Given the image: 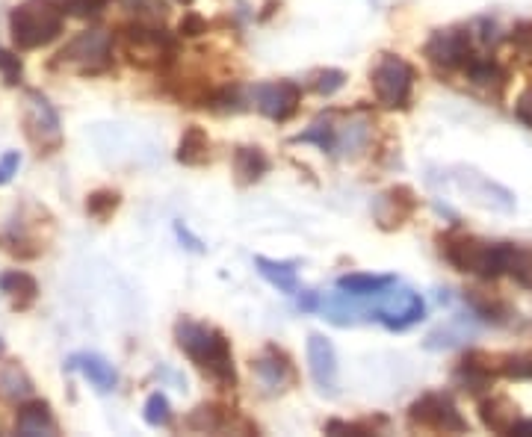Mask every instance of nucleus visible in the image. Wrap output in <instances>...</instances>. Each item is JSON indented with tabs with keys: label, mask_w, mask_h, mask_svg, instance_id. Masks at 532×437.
I'll return each mask as SVG.
<instances>
[{
	"label": "nucleus",
	"mask_w": 532,
	"mask_h": 437,
	"mask_svg": "<svg viewBox=\"0 0 532 437\" xmlns=\"http://www.w3.org/2000/svg\"><path fill=\"white\" fill-rule=\"evenodd\" d=\"M249 101L255 104V110L266 116L269 122H290L302 104V89L293 80H269V83H258L249 92Z\"/></svg>",
	"instance_id": "1a4fd4ad"
},
{
	"label": "nucleus",
	"mask_w": 532,
	"mask_h": 437,
	"mask_svg": "<svg viewBox=\"0 0 532 437\" xmlns=\"http://www.w3.org/2000/svg\"><path fill=\"white\" fill-rule=\"evenodd\" d=\"M122 54L133 68L157 71L175 60V39L151 21H136L122 33Z\"/></svg>",
	"instance_id": "20e7f679"
},
{
	"label": "nucleus",
	"mask_w": 532,
	"mask_h": 437,
	"mask_svg": "<svg viewBox=\"0 0 532 437\" xmlns=\"http://www.w3.org/2000/svg\"><path fill=\"white\" fill-rule=\"evenodd\" d=\"M175 343L201 373L207 375L213 384H219L222 390L237 384L231 343L219 328L204 325V322H193V319H181L175 325Z\"/></svg>",
	"instance_id": "f257e3e1"
},
{
	"label": "nucleus",
	"mask_w": 532,
	"mask_h": 437,
	"mask_svg": "<svg viewBox=\"0 0 532 437\" xmlns=\"http://www.w3.org/2000/svg\"><path fill=\"white\" fill-rule=\"evenodd\" d=\"M201 33H207V21H204L201 15L190 12V15L181 18V24H178V36H184V39H196Z\"/></svg>",
	"instance_id": "4c0bfd02"
},
{
	"label": "nucleus",
	"mask_w": 532,
	"mask_h": 437,
	"mask_svg": "<svg viewBox=\"0 0 532 437\" xmlns=\"http://www.w3.org/2000/svg\"><path fill=\"white\" fill-rule=\"evenodd\" d=\"M0 358H3V343H0Z\"/></svg>",
	"instance_id": "37998d69"
},
{
	"label": "nucleus",
	"mask_w": 532,
	"mask_h": 437,
	"mask_svg": "<svg viewBox=\"0 0 532 437\" xmlns=\"http://www.w3.org/2000/svg\"><path fill=\"white\" fill-rule=\"evenodd\" d=\"M373 92L385 110H405L414 89V65L402 57L385 54L373 68Z\"/></svg>",
	"instance_id": "6e6552de"
},
{
	"label": "nucleus",
	"mask_w": 532,
	"mask_h": 437,
	"mask_svg": "<svg viewBox=\"0 0 532 437\" xmlns=\"http://www.w3.org/2000/svg\"><path fill=\"white\" fill-rule=\"evenodd\" d=\"M225 423H228V411L219 405H201L187 417V426L196 432H222Z\"/></svg>",
	"instance_id": "c756f323"
},
{
	"label": "nucleus",
	"mask_w": 532,
	"mask_h": 437,
	"mask_svg": "<svg viewBox=\"0 0 532 437\" xmlns=\"http://www.w3.org/2000/svg\"><path fill=\"white\" fill-rule=\"evenodd\" d=\"M426 316V302L411 293V290H397V293H382V302L373 308L370 319L382 322L391 331H405L411 325H417Z\"/></svg>",
	"instance_id": "9b49d317"
},
{
	"label": "nucleus",
	"mask_w": 532,
	"mask_h": 437,
	"mask_svg": "<svg viewBox=\"0 0 532 437\" xmlns=\"http://www.w3.org/2000/svg\"><path fill=\"white\" fill-rule=\"evenodd\" d=\"M54 65L57 68H71V71L86 74V77L110 71L113 68V36H110V30L92 27V30L77 33L71 42H66V48L57 54Z\"/></svg>",
	"instance_id": "39448f33"
},
{
	"label": "nucleus",
	"mask_w": 532,
	"mask_h": 437,
	"mask_svg": "<svg viewBox=\"0 0 532 437\" xmlns=\"http://www.w3.org/2000/svg\"><path fill=\"white\" fill-rule=\"evenodd\" d=\"M293 145H317L320 151H334V142H337V127H334L332 116L326 119H317L314 125L308 127V130H302V133H296L293 139H290Z\"/></svg>",
	"instance_id": "bb28decb"
},
{
	"label": "nucleus",
	"mask_w": 532,
	"mask_h": 437,
	"mask_svg": "<svg viewBox=\"0 0 532 437\" xmlns=\"http://www.w3.org/2000/svg\"><path fill=\"white\" fill-rule=\"evenodd\" d=\"M506 275H512L521 287L532 290V249L506 243Z\"/></svg>",
	"instance_id": "cd10ccee"
},
{
	"label": "nucleus",
	"mask_w": 532,
	"mask_h": 437,
	"mask_svg": "<svg viewBox=\"0 0 532 437\" xmlns=\"http://www.w3.org/2000/svg\"><path fill=\"white\" fill-rule=\"evenodd\" d=\"M479 417H482V426L491 429V432H497V435H512L515 423L521 420L518 417V405L509 396L482 399L479 402Z\"/></svg>",
	"instance_id": "6ab92c4d"
},
{
	"label": "nucleus",
	"mask_w": 532,
	"mask_h": 437,
	"mask_svg": "<svg viewBox=\"0 0 532 437\" xmlns=\"http://www.w3.org/2000/svg\"><path fill=\"white\" fill-rule=\"evenodd\" d=\"M497 358H491L488 352H467L465 361L456 370V381L470 390V393H482L494 384L497 375H503V364H494Z\"/></svg>",
	"instance_id": "4468645a"
},
{
	"label": "nucleus",
	"mask_w": 532,
	"mask_h": 437,
	"mask_svg": "<svg viewBox=\"0 0 532 437\" xmlns=\"http://www.w3.org/2000/svg\"><path fill=\"white\" fill-rule=\"evenodd\" d=\"M178 163L184 166H204L210 160V136L207 130L199 125H190L181 133V142H178Z\"/></svg>",
	"instance_id": "b1692460"
},
{
	"label": "nucleus",
	"mask_w": 532,
	"mask_h": 437,
	"mask_svg": "<svg viewBox=\"0 0 532 437\" xmlns=\"http://www.w3.org/2000/svg\"><path fill=\"white\" fill-rule=\"evenodd\" d=\"M426 60L444 71L467 68V63L476 57L473 54V33L467 27H450V30H435L423 48Z\"/></svg>",
	"instance_id": "9d476101"
},
{
	"label": "nucleus",
	"mask_w": 532,
	"mask_h": 437,
	"mask_svg": "<svg viewBox=\"0 0 532 437\" xmlns=\"http://www.w3.org/2000/svg\"><path fill=\"white\" fill-rule=\"evenodd\" d=\"M18 166H21V154H18V151H6V154L0 157V187L9 184V181L18 175Z\"/></svg>",
	"instance_id": "58836bf2"
},
{
	"label": "nucleus",
	"mask_w": 532,
	"mask_h": 437,
	"mask_svg": "<svg viewBox=\"0 0 532 437\" xmlns=\"http://www.w3.org/2000/svg\"><path fill=\"white\" fill-rule=\"evenodd\" d=\"M394 284V275H364V272H352L337 278V290L349 293L352 299H376L379 293H385Z\"/></svg>",
	"instance_id": "4be33fe9"
},
{
	"label": "nucleus",
	"mask_w": 532,
	"mask_h": 437,
	"mask_svg": "<svg viewBox=\"0 0 532 437\" xmlns=\"http://www.w3.org/2000/svg\"><path fill=\"white\" fill-rule=\"evenodd\" d=\"M420 207V198L414 195L411 187H391L388 192L379 195L376 207H373V216L379 222L382 231H394V228H402Z\"/></svg>",
	"instance_id": "ddd939ff"
},
{
	"label": "nucleus",
	"mask_w": 532,
	"mask_h": 437,
	"mask_svg": "<svg viewBox=\"0 0 532 437\" xmlns=\"http://www.w3.org/2000/svg\"><path fill=\"white\" fill-rule=\"evenodd\" d=\"M133 12H136V21H151L157 24L163 15H166V3L163 0H128Z\"/></svg>",
	"instance_id": "72a5a7b5"
},
{
	"label": "nucleus",
	"mask_w": 532,
	"mask_h": 437,
	"mask_svg": "<svg viewBox=\"0 0 532 437\" xmlns=\"http://www.w3.org/2000/svg\"><path fill=\"white\" fill-rule=\"evenodd\" d=\"M467 302H470V308L476 316H482L485 322H506L509 319V308L500 302V299H491L488 293H479V290H470L467 293Z\"/></svg>",
	"instance_id": "7c9ffc66"
},
{
	"label": "nucleus",
	"mask_w": 532,
	"mask_h": 437,
	"mask_svg": "<svg viewBox=\"0 0 532 437\" xmlns=\"http://www.w3.org/2000/svg\"><path fill=\"white\" fill-rule=\"evenodd\" d=\"M66 30V6L57 0H21L9 12V36L18 51L54 45Z\"/></svg>",
	"instance_id": "f03ea898"
},
{
	"label": "nucleus",
	"mask_w": 532,
	"mask_h": 437,
	"mask_svg": "<svg viewBox=\"0 0 532 437\" xmlns=\"http://www.w3.org/2000/svg\"><path fill=\"white\" fill-rule=\"evenodd\" d=\"M408 423H411V429H429V432H444V435L467 432V420L462 417L459 405L444 390L423 393L417 402H411Z\"/></svg>",
	"instance_id": "0eeeda50"
},
{
	"label": "nucleus",
	"mask_w": 532,
	"mask_h": 437,
	"mask_svg": "<svg viewBox=\"0 0 532 437\" xmlns=\"http://www.w3.org/2000/svg\"><path fill=\"white\" fill-rule=\"evenodd\" d=\"M503 375H509V378H530L532 381V358H524V355L503 358Z\"/></svg>",
	"instance_id": "e433bc0d"
},
{
	"label": "nucleus",
	"mask_w": 532,
	"mask_h": 437,
	"mask_svg": "<svg viewBox=\"0 0 532 437\" xmlns=\"http://www.w3.org/2000/svg\"><path fill=\"white\" fill-rule=\"evenodd\" d=\"M0 77L6 86H18L21 77H24V68H21V60L9 51H0Z\"/></svg>",
	"instance_id": "c9c22d12"
},
{
	"label": "nucleus",
	"mask_w": 532,
	"mask_h": 437,
	"mask_svg": "<svg viewBox=\"0 0 532 437\" xmlns=\"http://www.w3.org/2000/svg\"><path fill=\"white\" fill-rule=\"evenodd\" d=\"M234 172H237L240 184H255L269 172V157L261 148L243 145V148L234 151Z\"/></svg>",
	"instance_id": "393cba45"
},
{
	"label": "nucleus",
	"mask_w": 532,
	"mask_h": 437,
	"mask_svg": "<svg viewBox=\"0 0 532 437\" xmlns=\"http://www.w3.org/2000/svg\"><path fill=\"white\" fill-rule=\"evenodd\" d=\"M370 136H373V119L370 116H352L346 125L337 127V142H334V151L340 157H358L364 154V148L370 145Z\"/></svg>",
	"instance_id": "aec40b11"
},
{
	"label": "nucleus",
	"mask_w": 532,
	"mask_h": 437,
	"mask_svg": "<svg viewBox=\"0 0 532 437\" xmlns=\"http://www.w3.org/2000/svg\"><path fill=\"white\" fill-rule=\"evenodd\" d=\"M113 0H63L66 12L77 15V18H98Z\"/></svg>",
	"instance_id": "f704fd0d"
},
{
	"label": "nucleus",
	"mask_w": 532,
	"mask_h": 437,
	"mask_svg": "<svg viewBox=\"0 0 532 437\" xmlns=\"http://www.w3.org/2000/svg\"><path fill=\"white\" fill-rule=\"evenodd\" d=\"M142 420L151 426V429H166L172 423V405L166 399V393H151L145 399V408H142Z\"/></svg>",
	"instance_id": "2f4dec72"
},
{
	"label": "nucleus",
	"mask_w": 532,
	"mask_h": 437,
	"mask_svg": "<svg viewBox=\"0 0 532 437\" xmlns=\"http://www.w3.org/2000/svg\"><path fill=\"white\" fill-rule=\"evenodd\" d=\"M68 370H77V373L83 375L98 393H110V390H116V384H119V373H116V367L107 361V358H101V355H95V352H80V355H71L66 364Z\"/></svg>",
	"instance_id": "2eb2a0df"
},
{
	"label": "nucleus",
	"mask_w": 532,
	"mask_h": 437,
	"mask_svg": "<svg viewBox=\"0 0 532 437\" xmlns=\"http://www.w3.org/2000/svg\"><path fill=\"white\" fill-rule=\"evenodd\" d=\"M308 367H311V378L320 387V393L323 396H337L340 370H337V352H334L329 337H323V334H311L308 337Z\"/></svg>",
	"instance_id": "f8f14e48"
},
{
	"label": "nucleus",
	"mask_w": 532,
	"mask_h": 437,
	"mask_svg": "<svg viewBox=\"0 0 532 437\" xmlns=\"http://www.w3.org/2000/svg\"><path fill=\"white\" fill-rule=\"evenodd\" d=\"M441 254L459 272L479 275L485 281L506 275V243H485L470 234H441Z\"/></svg>",
	"instance_id": "7ed1b4c3"
},
{
	"label": "nucleus",
	"mask_w": 532,
	"mask_h": 437,
	"mask_svg": "<svg viewBox=\"0 0 532 437\" xmlns=\"http://www.w3.org/2000/svg\"><path fill=\"white\" fill-rule=\"evenodd\" d=\"M465 74L473 86H482V89H494V92H500V89L506 86V71L494 63V60L473 57V60L467 63Z\"/></svg>",
	"instance_id": "a878e982"
},
{
	"label": "nucleus",
	"mask_w": 532,
	"mask_h": 437,
	"mask_svg": "<svg viewBox=\"0 0 532 437\" xmlns=\"http://www.w3.org/2000/svg\"><path fill=\"white\" fill-rule=\"evenodd\" d=\"M255 373L264 381V387L278 390V393L287 390L290 384H296V370H293L290 358L281 349H275V346H266L264 355L255 361Z\"/></svg>",
	"instance_id": "f3484780"
},
{
	"label": "nucleus",
	"mask_w": 532,
	"mask_h": 437,
	"mask_svg": "<svg viewBox=\"0 0 532 437\" xmlns=\"http://www.w3.org/2000/svg\"><path fill=\"white\" fill-rule=\"evenodd\" d=\"M175 231H178V237H181V240H187V243H190V246H187V249L201 251V243H199V240H196V237H193V234H190V231H187V228H184V225H181V222H178V225H175Z\"/></svg>",
	"instance_id": "a19ab883"
},
{
	"label": "nucleus",
	"mask_w": 532,
	"mask_h": 437,
	"mask_svg": "<svg viewBox=\"0 0 532 437\" xmlns=\"http://www.w3.org/2000/svg\"><path fill=\"white\" fill-rule=\"evenodd\" d=\"M15 435H57V420H54L51 405L42 402V399H27V402H21V405H18V417H15Z\"/></svg>",
	"instance_id": "dca6fc26"
},
{
	"label": "nucleus",
	"mask_w": 532,
	"mask_h": 437,
	"mask_svg": "<svg viewBox=\"0 0 532 437\" xmlns=\"http://www.w3.org/2000/svg\"><path fill=\"white\" fill-rule=\"evenodd\" d=\"M343 83H346V74H343L340 68H326V71L317 74V80H314V92L332 98L337 89H343Z\"/></svg>",
	"instance_id": "473e14b6"
},
{
	"label": "nucleus",
	"mask_w": 532,
	"mask_h": 437,
	"mask_svg": "<svg viewBox=\"0 0 532 437\" xmlns=\"http://www.w3.org/2000/svg\"><path fill=\"white\" fill-rule=\"evenodd\" d=\"M255 266L278 293H299V275H296V263L290 260H272V257H255Z\"/></svg>",
	"instance_id": "412c9836"
},
{
	"label": "nucleus",
	"mask_w": 532,
	"mask_h": 437,
	"mask_svg": "<svg viewBox=\"0 0 532 437\" xmlns=\"http://www.w3.org/2000/svg\"><path fill=\"white\" fill-rule=\"evenodd\" d=\"M33 378L27 375V370L21 364H3L0 367V399L6 402H27L33 399Z\"/></svg>",
	"instance_id": "5701e85b"
},
{
	"label": "nucleus",
	"mask_w": 532,
	"mask_h": 437,
	"mask_svg": "<svg viewBox=\"0 0 532 437\" xmlns=\"http://www.w3.org/2000/svg\"><path fill=\"white\" fill-rule=\"evenodd\" d=\"M515 116L527 127H532V86L521 92V98H518V104H515Z\"/></svg>",
	"instance_id": "ea45409f"
},
{
	"label": "nucleus",
	"mask_w": 532,
	"mask_h": 437,
	"mask_svg": "<svg viewBox=\"0 0 532 437\" xmlns=\"http://www.w3.org/2000/svg\"><path fill=\"white\" fill-rule=\"evenodd\" d=\"M0 293L12 302V311H30L39 299V281L24 269H9L0 275Z\"/></svg>",
	"instance_id": "a211bd4d"
},
{
	"label": "nucleus",
	"mask_w": 532,
	"mask_h": 437,
	"mask_svg": "<svg viewBox=\"0 0 532 437\" xmlns=\"http://www.w3.org/2000/svg\"><path fill=\"white\" fill-rule=\"evenodd\" d=\"M119 204H122V195L116 189H95L86 198V213L95 222H107L119 210Z\"/></svg>",
	"instance_id": "c85d7f7f"
},
{
	"label": "nucleus",
	"mask_w": 532,
	"mask_h": 437,
	"mask_svg": "<svg viewBox=\"0 0 532 437\" xmlns=\"http://www.w3.org/2000/svg\"><path fill=\"white\" fill-rule=\"evenodd\" d=\"M512 435L532 437V420H518V423H515V429H512Z\"/></svg>",
	"instance_id": "79ce46f5"
},
{
	"label": "nucleus",
	"mask_w": 532,
	"mask_h": 437,
	"mask_svg": "<svg viewBox=\"0 0 532 437\" xmlns=\"http://www.w3.org/2000/svg\"><path fill=\"white\" fill-rule=\"evenodd\" d=\"M24 136L36 154H57L66 142L60 113L42 92H27L24 98Z\"/></svg>",
	"instance_id": "423d86ee"
}]
</instances>
